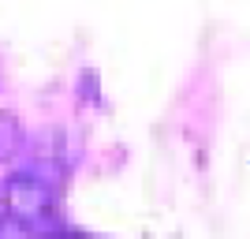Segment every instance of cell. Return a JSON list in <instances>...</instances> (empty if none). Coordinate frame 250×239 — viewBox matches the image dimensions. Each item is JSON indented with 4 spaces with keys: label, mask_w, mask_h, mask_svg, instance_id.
I'll return each instance as SVG.
<instances>
[{
    "label": "cell",
    "mask_w": 250,
    "mask_h": 239,
    "mask_svg": "<svg viewBox=\"0 0 250 239\" xmlns=\"http://www.w3.org/2000/svg\"><path fill=\"white\" fill-rule=\"evenodd\" d=\"M19 142H22V131H19V124H15V116H4V112H0V161L15 153Z\"/></svg>",
    "instance_id": "2"
},
{
    "label": "cell",
    "mask_w": 250,
    "mask_h": 239,
    "mask_svg": "<svg viewBox=\"0 0 250 239\" xmlns=\"http://www.w3.org/2000/svg\"><path fill=\"white\" fill-rule=\"evenodd\" d=\"M4 209H8V217L34 228V224H42L56 213V191H52L49 179L19 172L4 183Z\"/></svg>",
    "instance_id": "1"
}]
</instances>
